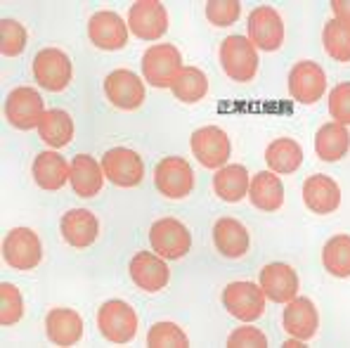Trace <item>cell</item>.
Returning <instances> with one entry per match:
<instances>
[{
	"label": "cell",
	"instance_id": "35",
	"mask_svg": "<svg viewBox=\"0 0 350 348\" xmlns=\"http://www.w3.org/2000/svg\"><path fill=\"white\" fill-rule=\"evenodd\" d=\"M27 29L17 19H0V53L5 57H17L27 50Z\"/></svg>",
	"mask_w": 350,
	"mask_h": 348
},
{
	"label": "cell",
	"instance_id": "11",
	"mask_svg": "<svg viewBox=\"0 0 350 348\" xmlns=\"http://www.w3.org/2000/svg\"><path fill=\"white\" fill-rule=\"evenodd\" d=\"M246 31H249V40L256 45V50L275 53L284 43V22H282L280 12L267 5H260L249 14Z\"/></svg>",
	"mask_w": 350,
	"mask_h": 348
},
{
	"label": "cell",
	"instance_id": "22",
	"mask_svg": "<svg viewBox=\"0 0 350 348\" xmlns=\"http://www.w3.org/2000/svg\"><path fill=\"white\" fill-rule=\"evenodd\" d=\"M282 322H284V330L289 336L310 341L312 336L317 334L320 315H317V308L310 299H306V296H296V299L286 304Z\"/></svg>",
	"mask_w": 350,
	"mask_h": 348
},
{
	"label": "cell",
	"instance_id": "16",
	"mask_svg": "<svg viewBox=\"0 0 350 348\" xmlns=\"http://www.w3.org/2000/svg\"><path fill=\"white\" fill-rule=\"evenodd\" d=\"M128 22H123L116 12L111 10H100L90 17L88 22V36H90V43L97 45L100 50H121L128 43Z\"/></svg>",
	"mask_w": 350,
	"mask_h": 348
},
{
	"label": "cell",
	"instance_id": "3",
	"mask_svg": "<svg viewBox=\"0 0 350 348\" xmlns=\"http://www.w3.org/2000/svg\"><path fill=\"white\" fill-rule=\"evenodd\" d=\"M183 69L185 66L183 57H180V50L171 43L152 45L142 55V76L154 88H171L175 76Z\"/></svg>",
	"mask_w": 350,
	"mask_h": 348
},
{
	"label": "cell",
	"instance_id": "26",
	"mask_svg": "<svg viewBox=\"0 0 350 348\" xmlns=\"http://www.w3.org/2000/svg\"><path fill=\"white\" fill-rule=\"evenodd\" d=\"M249 199L258 211L272 213L284 204V185L275 176V171H260L251 178Z\"/></svg>",
	"mask_w": 350,
	"mask_h": 348
},
{
	"label": "cell",
	"instance_id": "38",
	"mask_svg": "<svg viewBox=\"0 0 350 348\" xmlns=\"http://www.w3.org/2000/svg\"><path fill=\"white\" fill-rule=\"evenodd\" d=\"M329 114L334 121L343 126H350V83H338L329 93Z\"/></svg>",
	"mask_w": 350,
	"mask_h": 348
},
{
	"label": "cell",
	"instance_id": "18",
	"mask_svg": "<svg viewBox=\"0 0 350 348\" xmlns=\"http://www.w3.org/2000/svg\"><path fill=\"white\" fill-rule=\"evenodd\" d=\"M131 278L142 291H161L171 280V270L166 265V258L152 252H140L131 260Z\"/></svg>",
	"mask_w": 350,
	"mask_h": 348
},
{
	"label": "cell",
	"instance_id": "12",
	"mask_svg": "<svg viewBox=\"0 0 350 348\" xmlns=\"http://www.w3.org/2000/svg\"><path fill=\"white\" fill-rule=\"evenodd\" d=\"M102 171H105L107 180L114 183L116 187H135L145 178V163L135 150L114 147L102 157Z\"/></svg>",
	"mask_w": 350,
	"mask_h": 348
},
{
	"label": "cell",
	"instance_id": "25",
	"mask_svg": "<svg viewBox=\"0 0 350 348\" xmlns=\"http://www.w3.org/2000/svg\"><path fill=\"white\" fill-rule=\"evenodd\" d=\"M105 171H102V163H97L90 155H79L71 161V187L79 197H95L100 194L102 185H105Z\"/></svg>",
	"mask_w": 350,
	"mask_h": 348
},
{
	"label": "cell",
	"instance_id": "28",
	"mask_svg": "<svg viewBox=\"0 0 350 348\" xmlns=\"http://www.w3.org/2000/svg\"><path fill=\"white\" fill-rule=\"evenodd\" d=\"M350 147V133L348 128L338 121L324 124L315 135V152L322 161H338L348 155Z\"/></svg>",
	"mask_w": 350,
	"mask_h": 348
},
{
	"label": "cell",
	"instance_id": "41",
	"mask_svg": "<svg viewBox=\"0 0 350 348\" xmlns=\"http://www.w3.org/2000/svg\"><path fill=\"white\" fill-rule=\"evenodd\" d=\"M286 348H298V346H306V341L303 339H296V336H291V339H286Z\"/></svg>",
	"mask_w": 350,
	"mask_h": 348
},
{
	"label": "cell",
	"instance_id": "27",
	"mask_svg": "<svg viewBox=\"0 0 350 348\" xmlns=\"http://www.w3.org/2000/svg\"><path fill=\"white\" fill-rule=\"evenodd\" d=\"M249 171L241 163H228V166L218 168L213 176V192L228 204L241 202L249 194Z\"/></svg>",
	"mask_w": 350,
	"mask_h": 348
},
{
	"label": "cell",
	"instance_id": "17",
	"mask_svg": "<svg viewBox=\"0 0 350 348\" xmlns=\"http://www.w3.org/2000/svg\"><path fill=\"white\" fill-rule=\"evenodd\" d=\"M59 230L69 247L88 249L90 244H95L97 235H100V221L88 209H71L62 216Z\"/></svg>",
	"mask_w": 350,
	"mask_h": 348
},
{
	"label": "cell",
	"instance_id": "15",
	"mask_svg": "<svg viewBox=\"0 0 350 348\" xmlns=\"http://www.w3.org/2000/svg\"><path fill=\"white\" fill-rule=\"evenodd\" d=\"M105 95L116 109L133 111L145 102V83L131 69H116L105 79Z\"/></svg>",
	"mask_w": 350,
	"mask_h": 348
},
{
	"label": "cell",
	"instance_id": "14",
	"mask_svg": "<svg viewBox=\"0 0 350 348\" xmlns=\"http://www.w3.org/2000/svg\"><path fill=\"white\" fill-rule=\"evenodd\" d=\"M327 90V74L317 62L303 59L289 71V93L301 105H315Z\"/></svg>",
	"mask_w": 350,
	"mask_h": 348
},
{
	"label": "cell",
	"instance_id": "19",
	"mask_svg": "<svg viewBox=\"0 0 350 348\" xmlns=\"http://www.w3.org/2000/svg\"><path fill=\"white\" fill-rule=\"evenodd\" d=\"M303 202L317 216H329L341 206V187L324 173H315L303 183Z\"/></svg>",
	"mask_w": 350,
	"mask_h": 348
},
{
	"label": "cell",
	"instance_id": "29",
	"mask_svg": "<svg viewBox=\"0 0 350 348\" xmlns=\"http://www.w3.org/2000/svg\"><path fill=\"white\" fill-rule=\"evenodd\" d=\"M38 133L45 145L59 150V147H66L74 140V119L64 109H48L40 119Z\"/></svg>",
	"mask_w": 350,
	"mask_h": 348
},
{
	"label": "cell",
	"instance_id": "24",
	"mask_svg": "<svg viewBox=\"0 0 350 348\" xmlns=\"http://www.w3.org/2000/svg\"><path fill=\"white\" fill-rule=\"evenodd\" d=\"M213 242L215 249L225 258H241L251 247L249 230H246L244 223L237 221V218H220L213 225Z\"/></svg>",
	"mask_w": 350,
	"mask_h": 348
},
{
	"label": "cell",
	"instance_id": "9",
	"mask_svg": "<svg viewBox=\"0 0 350 348\" xmlns=\"http://www.w3.org/2000/svg\"><path fill=\"white\" fill-rule=\"evenodd\" d=\"M265 291L254 282H232L223 289V306L241 322H254L265 313Z\"/></svg>",
	"mask_w": 350,
	"mask_h": 348
},
{
	"label": "cell",
	"instance_id": "23",
	"mask_svg": "<svg viewBox=\"0 0 350 348\" xmlns=\"http://www.w3.org/2000/svg\"><path fill=\"white\" fill-rule=\"evenodd\" d=\"M45 334L55 346H74L83 336V317L71 308H53L45 317Z\"/></svg>",
	"mask_w": 350,
	"mask_h": 348
},
{
	"label": "cell",
	"instance_id": "39",
	"mask_svg": "<svg viewBox=\"0 0 350 348\" xmlns=\"http://www.w3.org/2000/svg\"><path fill=\"white\" fill-rule=\"evenodd\" d=\"M228 346L230 348H265L267 346V336L262 334L258 327L241 325L228 336Z\"/></svg>",
	"mask_w": 350,
	"mask_h": 348
},
{
	"label": "cell",
	"instance_id": "21",
	"mask_svg": "<svg viewBox=\"0 0 350 348\" xmlns=\"http://www.w3.org/2000/svg\"><path fill=\"white\" fill-rule=\"evenodd\" d=\"M31 173H33V180L40 190L57 192L71 178V163H66V159L62 157L59 152L48 150V152H40V155L33 159Z\"/></svg>",
	"mask_w": 350,
	"mask_h": 348
},
{
	"label": "cell",
	"instance_id": "30",
	"mask_svg": "<svg viewBox=\"0 0 350 348\" xmlns=\"http://www.w3.org/2000/svg\"><path fill=\"white\" fill-rule=\"evenodd\" d=\"M265 161L270 166V171L289 176V173H293L303 163V150L291 137H277V140H272L267 145Z\"/></svg>",
	"mask_w": 350,
	"mask_h": 348
},
{
	"label": "cell",
	"instance_id": "34",
	"mask_svg": "<svg viewBox=\"0 0 350 348\" xmlns=\"http://www.w3.org/2000/svg\"><path fill=\"white\" fill-rule=\"evenodd\" d=\"M147 346L149 348H187L189 339L175 322H157L147 332Z\"/></svg>",
	"mask_w": 350,
	"mask_h": 348
},
{
	"label": "cell",
	"instance_id": "2",
	"mask_svg": "<svg viewBox=\"0 0 350 348\" xmlns=\"http://www.w3.org/2000/svg\"><path fill=\"white\" fill-rule=\"evenodd\" d=\"M97 330L111 344H131L137 334V313L126 301H105L97 310Z\"/></svg>",
	"mask_w": 350,
	"mask_h": 348
},
{
	"label": "cell",
	"instance_id": "8",
	"mask_svg": "<svg viewBox=\"0 0 350 348\" xmlns=\"http://www.w3.org/2000/svg\"><path fill=\"white\" fill-rule=\"evenodd\" d=\"M189 147L197 161L206 168H223L228 166V159L232 155V145H230V135L218 126H204L192 133L189 137Z\"/></svg>",
	"mask_w": 350,
	"mask_h": 348
},
{
	"label": "cell",
	"instance_id": "36",
	"mask_svg": "<svg viewBox=\"0 0 350 348\" xmlns=\"http://www.w3.org/2000/svg\"><path fill=\"white\" fill-rule=\"evenodd\" d=\"M24 315V299L22 291L14 284L3 282L0 284V325L12 327L22 320Z\"/></svg>",
	"mask_w": 350,
	"mask_h": 348
},
{
	"label": "cell",
	"instance_id": "32",
	"mask_svg": "<svg viewBox=\"0 0 350 348\" xmlns=\"http://www.w3.org/2000/svg\"><path fill=\"white\" fill-rule=\"evenodd\" d=\"M322 265L334 278H350V235H336L324 244Z\"/></svg>",
	"mask_w": 350,
	"mask_h": 348
},
{
	"label": "cell",
	"instance_id": "37",
	"mask_svg": "<svg viewBox=\"0 0 350 348\" xmlns=\"http://www.w3.org/2000/svg\"><path fill=\"white\" fill-rule=\"evenodd\" d=\"M241 14L239 0H208L206 3V17L213 27H232Z\"/></svg>",
	"mask_w": 350,
	"mask_h": 348
},
{
	"label": "cell",
	"instance_id": "5",
	"mask_svg": "<svg viewBox=\"0 0 350 348\" xmlns=\"http://www.w3.org/2000/svg\"><path fill=\"white\" fill-rule=\"evenodd\" d=\"M43 97L36 88L22 85V88L10 90V95L5 97V119L10 121V126L19 128V131H33L40 126V119L45 114Z\"/></svg>",
	"mask_w": 350,
	"mask_h": 348
},
{
	"label": "cell",
	"instance_id": "20",
	"mask_svg": "<svg viewBox=\"0 0 350 348\" xmlns=\"http://www.w3.org/2000/svg\"><path fill=\"white\" fill-rule=\"evenodd\" d=\"M258 284L262 286L267 299L275 304H289L298 294V275L286 263H267L260 270Z\"/></svg>",
	"mask_w": 350,
	"mask_h": 348
},
{
	"label": "cell",
	"instance_id": "1",
	"mask_svg": "<svg viewBox=\"0 0 350 348\" xmlns=\"http://www.w3.org/2000/svg\"><path fill=\"white\" fill-rule=\"evenodd\" d=\"M220 64L230 81L249 83L258 71V50L249 36H228L220 43Z\"/></svg>",
	"mask_w": 350,
	"mask_h": 348
},
{
	"label": "cell",
	"instance_id": "40",
	"mask_svg": "<svg viewBox=\"0 0 350 348\" xmlns=\"http://www.w3.org/2000/svg\"><path fill=\"white\" fill-rule=\"evenodd\" d=\"M332 10L334 17L350 24V0H332Z\"/></svg>",
	"mask_w": 350,
	"mask_h": 348
},
{
	"label": "cell",
	"instance_id": "7",
	"mask_svg": "<svg viewBox=\"0 0 350 348\" xmlns=\"http://www.w3.org/2000/svg\"><path fill=\"white\" fill-rule=\"evenodd\" d=\"M149 244L161 258L178 260L185 258L192 249V235L175 218H161L149 228Z\"/></svg>",
	"mask_w": 350,
	"mask_h": 348
},
{
	"label": "cell",
	"instance_id": "31",
	"mask_svg": "<svg viewBox=\"0 0 350 348\" xmlns=\"http://www.w3.org/2000/svg\"><path fill=\"white\" fill-rule=\"evenodd\" d=\"M171 90L180 102L194 105V102L204 100L206 93H208V79H206V74L202 69H197V66H185V69L175 76Z\"/></svg>",
	"mask_w": 350,
	"mask_h": 348
},
{
	"label": "cell",
	"instance_id": "13",
	"mask_svg": "<svg viewBox=\"0 0 350 348\" xmlns=\"http://www.w3.org/2000/svg\"><path fill=\"white\" fill-rule=\"evenodd\" d=\"M128 29L142 40H157L168 31V12L161 0H135L128 10Z\"/></svg>",
	"mask_w": 350,
	"mask_h": 348
},
{
	"label": "cell",
	"instance_id": "6",
	"mask_svg": "<svg viewBox=\"0 0 350 348\" xmlns=\"http://www.w3.org/2000/svg\"><path fill=\"white\" fill-rule=\"evenodd\" d=\"M71 59L59 48H43L33 57V79L38 85L50 93H59L71 83Z\"/></svg>",
	"mask_w": 350,
	"mask_h": 348
},
{
	"label": "cell",
	"instance_id": "33",
	"mask_svg": "<svg viewBox=\"0 0 350 348\" xmlns=\"http://www.w3.org/2000/svg\"><path fill=\"white\" fill-rule=\"evenodd\" d=\"M322 43L324 50L332 59L336 62H350V24L341 22V19H329L324 24V31H322Z\"/></svg>",
	"mask_w": 350,
	"mask_h": 348
},
{
	"label": "cell",
	"instance_id": "10",
	"mask_svg": "<svg viewBox=\"0 0 350 348\" xmlns=\"http://www.w3.org/2000/svg\"><path fill=\"white\" fill-rule=\"evenodd\" d=\"M157 190L168 199H185L194 190V171L183 157H163L154 168Z\"/></svg>",
	"mask_w": 350,
	"mask_h": 348
},
{
	"label": "cell",
	"instance_id": "4",
	"mask_svg": "<svg viewBox=\"0 0 350 348\" xmlns=\"http://www.w3.org/2000/svg\"><path fill=\"white\" fill-rule=\"evenodd\" d=\"M3 258L14 270H33L43 260V244L31 228H14L3 239Z\"/></svg>",
	"mask_w": 350,
	"mask_h": 348
}]
</instances>
